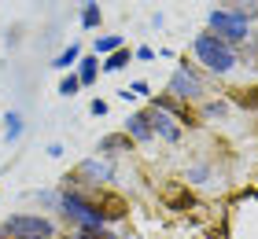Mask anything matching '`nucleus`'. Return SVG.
<instances>
[{
	"mask_svg": "<svg viewBox=\"0 0 258 239\" xmlns=\"http://www.w3.org/2000/svg\"><path fill=\"white\" fill-rule=\"evenodd\" d=\"M122 48V37L118 33H111V37H100L96 41V55H111V52H118Z\"/></svg>",
	"mask_w": 258,
	"mask_h": 239,
	"instance_id": "14",
	"label": "nucleus"
},
{
	"mask_svg": "<svg viewBox=\"0 0 258 239\" xmlns=\"http://www.w3.org/2000/svg\"><path fill=\"white\" fill-rule=\"evenodd\" d=\"M125 136H129V140H151V136H155L148 114H129V118H125Z\"/></svg>",
	"mask_w": 258,
	"mask_h": 239,
	"instance_id": "7",
	"label": "nucleus"
},
{
	"mask_svg": "<svg viewBox=\"0 0 258 239\" xmlns=\"http://www.w3.org/2000/svg\"><path fill=\"white\" fill-rule=\"evenodd\" d=\"M100 151H103V154H118V151H129V136H125V133L103 136V140H100Z\"/></svg>",
	"mask_w": 258,
	"mask_h": 239,
	"instance_id": "9",
	"label": "nucleus"
},
{
	"mask_svg": "<svg viewBox=\"0 0 258 239\" xmlns=\"http://www.w3.org/2000/svg\"><path fill=\"white\" fill-rule=\"evenodd\" d=\"M207 26L214 37H221L225 44H236V41H247V22L229 15V11H210L207 15Z\"/></svg>",
	"mask_w": 258,
	"mask_h": 239,
	"instance_id": "4",
	"label": "nucleus"
},
{
	"mask_svg": "<svg viewBox=\"0 0 258 239\" xmlns=\"http://www.w3.org/2000/svg\"><path fill=\"white\" fill-rule=\"evenodd\" d=\"M125 92H129V96H148V85H144V81H133Z\"/></svg>",
	"mask_w": 258,
	"mask_h": 239,
	"instance_id": "19",
	"label": "nucleus"
},
{
	"mask_svg": "<svg viewBox=\"0 0 258 239\" xmlns=\"http://www.w3.org/2000/svg\"><path fill=\"white\" fill-rule=\"evenodd\" d=\"M59 210H63V217L67 221H74L78 228H103V221H107V213H103L100 206H92L89 199H81L78 191H63L59 199Z\"/></svg>",
	"mask_w": 258,
	"mask_h": 239,
	"instance_id": "2",
	"label": "nucleus"
},
{
	"mask_svg": "<svg viewBox=\"0 0 258 239\" xmlns=\"http://www.w3.org/2000/svg\"><path fill=\"white\" fill-rule=\"evenodd\" d=\"M207 114H210V118H221V114H225V103H210Z\"/></svg>",
	"mask_w": 258,
	"mask_h": 239,
	"instance_id": "21",
	"label": "nucleus"
},
{
	"mask_svg": "<svg viewBox=\"0 0 258 239\" xmlns=\"http://www.w3.org/2000/svg\"><path fill=\"white\" fill-rule=\"evenodd\" d=\"M74 239H118V235H111L103 228H81V235H74Z\"/></svg>",
	"mask_w": 258,
	"mask_h": 239,
	"instance_id": "18",
	"label": "nucleus"
},
{
	"mask_svg": "<svg viewBox=\"0 0 258 239\" xmlns=\"http://www.w3.org/2000/svg\"><path fill=\"white\" fill-rule=\"evenodd\" d=\"M125 63H129V52H125V48H118V52H111V55H107L103 70H111V74H114V70H122Z\"/></svg>",
	"mask_w": 258,
	"mask_h": 239,
	"instance_id": "16",
	"label": "nucleus"
},
{
	"mask_svg": "<svg viewBox=\"0 0 258 239\" xmlns=\"http://www.w3.org/2000/svg\"><path fill=\"white\" fill-rule=\"evenodd\" d=\"M89 111L100 118V114H107V103H103V100H92V103H89Z\"/></svg>",
	"mask_w": 258,
	"mask_h": 239,
	"instance_id": "20",
	"label": "nucleus"
},
{
	"mask_svg": "<svg viewBox=\"0 0 258 239\" xmlns=\"http://www.w3.org/2000/svg\"><path fill=\"white\" fill-rule=\"evenodd\" d=\"M196 59L207 70H214V74H229V70L236 66L232 44H225L221 37H214V33H199V37H196Z\"/></svg>",
	"mask_w": 258,
	"mask_h": 239,
	"instance_id": "1",
	"label": "nucleus"
},
{
	"mask_svg": "<svg viewBox=\"0 0 258 239\" xmlns=\"http://www.w3.org/2000/svg\"><path fill=\"white\" fill-rule=\"evenodd\" d=\"M81 173L96 177V181H107V177H111V166H103V162H81Z\"/></svg>",
	"mask_w": 258,
	"mask_h": 239,
	"instance_id": "15",
	"label": "nucleus"
},
{
	"mask_svg": "<svg viewBox=\"0 0 258 239\" xmlns=\"http://www.w3.org/2000/svg\"><path fill=\"white\" fill-rule=\"evenodd\" d=\"M4 228L11 232V239H52L55 235V224L44 217H33V213H15V217H8Z\"/></svg>",
	"mask_w": 258,
	"mask_h": 239,
	"instance_id": "3",
	"label": "nucleus"
},
{
	"mask_svg": "<svg viewBox=\"0 0 258 239\" xmlns=\"http://www.w3.org/2000/svg\"><path fill=\"white\" fill-rule=\"evenodd\" d=\"M229 15H236V19H254L258 15V0H232V8H229Z\"/></svg>",
	"mask_w": 258,
	"mask_h": 239,
	"instance_id": "10",
	"label": "nucleus"
},
{
	"mask_svg": "<svg viewBox=\"0 0 258 239\" xmlns=\"http://www.w3.org/2000/svg\"><path fill=\"white\" fill-rule=\"evenodd\" d=\"M148 122H151V129L162 136V140H170V143H177L181 140V125H177V118H170L162 107H155L151 103V111H148Z\"/></svg>",
	"mask_w": 258,
	"mask_h": 239,
	"instance_id": "6",
	"label": "nucleus"
},
{
	"mask_svg": "<svg viewBox=\"0 0 258 239\" xmlns=\"http://www.w3.org/2000/svg\"><path fill=\"white\" fill-rule=\"evenodd\" d=\"M81 26H85V30L100 26V4H96V0H81Z\"/></svg>",
	"mask_w": 258,
	"mask_h": 239,
	"instance_id": "8",
	"label": "nucleus"
},
{
	"mask_svg": "<svg viewBox=\"0 0 258 239\" xmlns=\"http://www.w3.org/2000/svg\"><path fill=\"white\" fill-rule=\"evenodd\" d=\"M137 59H144V63H148V59H155V52H151V48L144 44V48H137Z\"/></svg>",
	"mask_w": 258,
	"mask_h": 239,
	"instance_id": "22",
	"label": "nucleus"
},
{
	"mask_svg": "<svg viewBox=\"0 0 258 239\" xmlns=\"http://www.w3.org/2000/svg\"><path fill=\"white\" fill-rule=\"evenodd\" d=\"M170 92L177 96V100L188 103V100H199V96H203V81H199V77L192 74V70H188V63H184V66L177 70V74L170 77Z\"/></svg>",
	"mask_w": 258,
	"mask_h": 239,
	"instance_id": "5",
	"label": "nucleus"
},
{
	"mask_svg": "<svg viewBox=\"0 0 258 239\" xmlns=\"http://www.w3.org/2000/svg\"><path fill=\"white\" fill-rule=\"evenodd\" d=\"M0 239H11V232L4 228V224H0Z\"/></svg>",
	"mask_w": 258,
	"mask_h": 239,
	"instance_id": "23",
	"label": "nucleus"
},
{
	"mask_svg": "<svg viewBox=\"0 0 258 239\" xmlns=\"http://www.w3.org/2000/svg\"><path fill=\"white\" fill-rule=\"evenodd\" d=\"M81 89V81H78V74H70V77H63V85H59V96H74Z\"/></svg>",
	"mask_w": 258,
	"mask_h": 239,
	"instance_id": "17",
	"label": "nucleus"
},
{
	"mask_svg": "<svg viewBox=\"0 0 258 239\" xmlns=\"http://www.w3.org/2000/svg\"><path fill=\"white\" fill-rule=\"evenodd\" d=\"M74 63H81V48H78V44H70L67 52L55 55V63H52V66H55V70H70Z\"/></svg>",
	"mask_w": 258,
	"mask_h": 239,
	"instance_id": "11",
	"label": "nucleus"
},
{
	"mask_svg": "<svg viewBox=\"0 0 258 239\" xmlns=\"http://www.w3.org/2000/svg\"><path fill=\"white\" fill-rule=\"evenodd\" d=\"M78 81L81 85H92V81H96V55H89V59L78 63Z\"/></svg>",
	"mask_w": 258,
	"mask_h": 239,
	"instance_id": "13",
	"label": "nucleus"
},
{
	"mask_svg": "<svg viewBox=\"0 0 258 239\" xmlns=\"http://www.w3.org/2000/svg\"><path fill=\"white\" fill-rule=\"evenodd\" d=\"M4 122H8V125H4V140H8V143L19 140V136H22V114H19V111H8Z\"/></svg>",
	"mask_w": 258,
	"mask_h": 239,
	"instance_id": "12",
	"label": "nucleus"
}]
</instances>
